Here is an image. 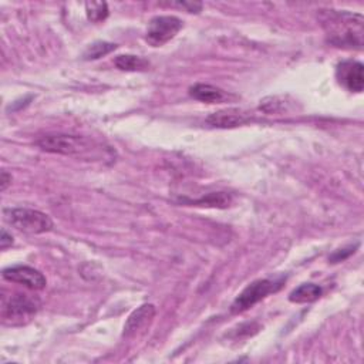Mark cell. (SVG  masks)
Wrapping results in <instances>:
<instances>
[{
	"instance_id": "1",
	"label": "cell",
	"mask_w": 364,
	"mask_h": 364,
	"mask_svg": "<svg viewBox=\"0 0 364 364\" xmlns=\"http://www.w3.org/2000/svg\"><path fill=\"white\" fill-rule=\"evenodd\" d=\"M317 17L330 44L343 48L363 47L364 18L361 14L346 10L323 9L318 11Z\"/></svg>"
},
{
	"instance_id": "2",
	"label": "cell",
	"mask_w": 364,
	"mask_h": 364,
	"mask_svg": "<svg viewBox=\"0 0 364 364\" xmlns=\"http://www.w3.org/2000/svg\"><path fill=\"white\" fill-rule=\"evenodd\" d=\"M4 219L13 228L24 233H44L53 229V220L44 212L30 208H13L4 209Z\"/></svg>"
},
{
	"instance_id": "3",
	"label": "cell",
	"mask_w": 364,
	"mask_h": 364,
	"mask_svg": "<svg viewBox=\"0 0 364 364\" xmlns=\"http://www.w3.org/2000/svg\"><path fill=\"white\" fill-rule=\"evenodd\" d=\"M40 300L30 294L14 293L1 303V321L7 326H20L28 321L38 310Z\"/></svg>"
},
{
	"instance_id": "4",
	"label": "cell",
	"mask_w": 364,
	"mask_h": 364,
	"mask_svg": "<svg viewBox=\"0 0 364 364\" xmlns=\"http://www.w3.org/2000/svg\"><path fill=\"white\" fill-rule=\"evenodd\" d=\"M284 279H260V280H255L250 284H247L242 293L233 300L232 306H230V311L233 314H239L246 311L247 309H250L252 306H255L256 303H259L262 299H264L267 294L277 291L282 286H283Z\"/></svg>"
},
{
	"instance_id": "5",
	"label": "cell",
	"mask_w": 364,
	"mask_h": 364,
	"mask_svg": "<svg viewBox=\"0 0 364 364\" xmlns=\"http://www.w3.org/2000/svg\"><path fill=\"white\" fill-rule=\"evenodd\" d=\"M46 152L51 154H61V155H82L90 151L91 144L87 138L78 135H67V134H57V135H46L41 136L37 142Z\"/></svg>"
},
{
	"instance_id": "6",
	"label": "cell",
	"mask_w": 364,
	"mask_h": 364,
	"mask_svg": "<svg viewBox=\"0 0 364 364\" xmlns=\"http://www.w3.org/2000/svg\"><path fill=\"white\" fill-rule=\"evenodd\" d=\"M182 28V20L175 16H156L146 28V41L152 47H159L173 38Z\"/></svg>"
},
{
	"instance_id": "7",
	"label": "cell",
	"mask_w": 364,
	"mask_h": 364,
	"mask_svg": "<svg viewBox=\"0 0 364 364\" xmlns=\"http://www.w3.org/2000/svg\"><path fill=\"white\" fill-rule=\"evenodd\" d=\"M336 77L340 85L351 92H361L364 88V65L355 60H346L337 65Z\"/></svg>"
},
{
	"instance_id": "8",
	"label": "cell",
	"mask_w": 364,
	"mask_h": 364,
	"mask_svg": "<svg viewBox=\"0 0 364 364\" xmlns=\"http://www.w3.org/2000/svg\"><path fill=\"white\" fill-rule=\"evenodd\" d=\"M3 277L9 282L23 284L31 290H41L47 284V280L41 272H38L34 267L24 266V264L10 266V267L4 269Z\"/></svg>"
},
{
	"instance_id": "9",
	"label": "cell",
	"mask_w": 364,
	"mask_h": 364,
	"mask_svg": "<svg viewBox=\"0 0 364 364\" xmlns=\"http://www.w3.org/2000/svg\"><path fill=\"white\" fill-rule=\"evenodd\" d=\"M252 114L240 108H226L210 114L206 122L215 128H235L250 122Z\"/></svg>"
},
{
	"instance_id": "10",
	"label": "cell",
	"mask_w": 364,
	"mask_h": 364,
	"mask_svg": "<svg viewBox=\"0 0 364 364\" xmlns=\"http://www.w3.org/2000/svg\"><path fill=\"white\" fill-rule=\"evenodd\" d=\"M155 316V306L151 303L139 306L136 310H134L125 324H124V337H132L136 333H139L142 328L149 326Z\"/></svg>"
},
{
	"instance_id": "11",
	"label": "cell",
	"mask_w": 364,
	"mask_h": 364,
	"mask_svg": "<svg viewBox=\"0 0 364 364\" xmlns=\"http://www.w3.org/2000/svg\"><path fill=\"white\" fill-rule=\"evenodd\" d=\"M191 97H193L198 101L208 102V104H218V102H226L229 100H233L235 95L228 94L222 88H218L210 84H195L189 88Z\"/></svg>"
},
{
	"instance_id": "12",
	"label": "cell",
	"mask_w": 364,
	"mask_h": 364,
	"mask_svg": "<svg viewBox=\"0 0 364 364\" xmlns=\"http://www.w3.org/2000/svg\"><path fill=\"white\" fill-rule=\"evenodd\" d=\"M321 296V287L314 283H304L296 287L290 294L289 300L293 303H310Z\"/></svg>"
},
{
	"instance_id": "13",
	"label": "cell",
	"mask_w": 364,
	"mask_h": 364,
	"mask_svg": "<svg viewBox=\"0 0 364 364\" xmlns=\"http://www.w3.org/2000/svg\"><path fill=\"white\" fill-rule=\"evenodd\" d=\"M114 64L122 71H145L149 67V63L145 58L134 54L117 55Z\"/></svg>"
},
{
	"instance_id": "14",
	"label": "cell",
	"mask_w": 364,
	"mask_h": 364,
	"mask_svg": "<svg viewBox=\"0 0 364 364\" xmlns=\"http://www.w3.org/2000/svg\"><path fill=\"white\" fill-rule=\"evenodd\" d=\"M117 48V44L108 43V41H95L92 43L85 51H84V58L85 60H97L100 57H104L114 51Z\"/></svg>"
},
{
	"instance_id": "15",
	"label": "cell",
	"mask_w": 364,
	"mask_h": 364,
	"mask_svg": "<svg viewBox=\"0 0 364 364\" xmlns=\"http://www.w3.org/2000/svg\"><path fill=\"white\" fill-rule=\"evenodd\" d=\"M87 17L92 23L104 21L108 17V6L105 1H91L85 3Z\"/></svg>"
},
{
	"instance_id": "16",
	"label": "cell",
	"mask_w": 364,
	"mask_h": 364,
	"mask_svg": "<svg viewBox=\"0 0 364 364\" xmlns=\"http://www.w3.org/2000/svg\"><path fill=\"white\" fill-rule=\"evenodd\" d=\"M260 109H263L264 112H279L286 109V104L283 100H280V97H267L263 101H260Z\"/></svg>"
},
{
	"instance_id": "17",
	"label": "cell",
	"mask_w": 364,
	"mask_h": 364,
	"mask_svg": "<svg viewBox=\"0 0 364 364\" xmlns=\"http://www.w3.org/2000/svg\"><path fill=\"white\" fill-rule=\"evenodd\" d=\"M355 247H357V245L348 246L347 249H340L338 252H336V253H333V255L330 256V260H331L333 263L341 262V260H344L346 257H348L351 253H354V249H355Z\"/></svg>"
},
{
	"instance_id": "18",
	"label": "cell",
	"mask_w": 364,
	"mask_h": 364,
	"mask_svg": "<svg viewBox=\"0 0 364 364\" xmlns=\"http://www.w3.org/2000/svg\"><path fill=\"white\" fill-rule=\"evenodd\" d=\"M176 6L186 9L189 13H199L202 10V3H198V1H181V3H176Z\"/></svg>"
},
{
	"instance_id": "19",
	"label": "cell",
	"mask_w": 364,
	"mask_h": 364,
	"mask_svg": "<svg viewBox=\"0 0 364 364\" xmlns=\"http://www.w3.org/2000/svg\"><path fill=\"white\" fill-rule=\"evenodd\" d=\"M13 243V236L9 235L4 229H1V236H0V247L4 250L7 249L9 246H11Z\"/></svg>"
},
{
	"instance_id": "20",
	"label": "cell",
	"mask_w": 364,
	"mask_h": 364,
	"mask_svg": "<svg viewBox=\"0 0 364 364\" xmlns=\"http://www.w3.org/2000/svg\"><path fill=\"white\" fill-rule=\"evenodd\" d=\"M0 189L4 191L10 183H11V175H9L6 171L1 172V179H0Z\"/></svg>"
}]
</instances>
